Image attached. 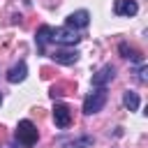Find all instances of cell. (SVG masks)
<instances>
[{
    "label": "cell",
    "mask_w": 148,
    "mask_h": 148,
    "mask_svg": "<svg viewBox=\"0 0 148 148\" xmlns=\"http://www.w3.org/2000/svg\"><path fill=\"white\" fill-rule=\"evenodd\" d=\"M95 139L90 134H81L76 139H69V141H62V148H92Z\"/></svg>",
    "instance_id": "cell-10"
},
{
    "label": "cell",
    "mask_w": 148,
    "mask_h": 148,
    "mask_svg": "<svg viewBox=\"0 0 148 148\" xmlns=\"http://www.w3.org/2000/svg\"><path fill=\"white\" fill-rule=\"evenodd\" d=\"M0 104H2V92H0Z\"/></svg>",
    "instance_id": "cell-15"
},
{
    "label": "cell",
    "mask_w": 148,
    "mask_h": 148,
    "mask_svg": "<svg viewBox=\"0 0 148 148\" xmlns=\"http://www.w3.org/2000/svg\"><path fill=\"white\" fill-rule=\"evenodd\" d=\"M51 42L53 44H60V46H74L81 42L79 32L74 28H51Z\"/></svg>",
    "instance_id": "cell-3"
},
{
    "label": "cell",
    "mask_w": 148,
    "mask_h": 148,
    "mask_svg": "<svg viewBox=\"0 0 148 148\" xmlns=\"http://www.w3.org/2000/svg\"><path fill=\"white\" fill-rule=\"evenodd\" d=\"M88 23H90V14H88V9H76V12H72V14L67 16V28L83 30V28H88Z\"/></svg>",
    "instance_id": "cell-7"
},
{
    "label": "cell",
    "mask_w": 148,
    "mask_h": 148,
    "mask_svg": "<svg viewBox=\"0 0 148 148\" xmlns=\"http://www.w3.org/2000/svg\"><path fill=\"white\" fill-rule=\"evenodd\" d=\"M14 136H16V141H18L21 146L30 148V146H35V143H37V139H39V132H37L35 123L25 118V120H18V125H16V132H14Z\"/></svg>",
    "instance_id": "cell-2"
},
{
    "label": "cell",
    "mask_w": 148,
    "mask_h": 148,
    "mask_svg": "<svg viewBox=\"0 0 148 148\" xmlns=\"http://www.w3.org/2000/svg\"><path fill=\"white\" fill-rule=\"evenodd\" d=\"M106 99H109L106 88H92V90L86 95V99H83V113H86V116H92V113L102 111L104 104H106Z\"/></svg>",
    "instance_id": "cell-1"
},
{
    "label": "cell",
    "mask_w": 148,
    "mask_h": 148,
    "mask_svg": "<svg viewBox=\"0 0 148 148\" xmlns=\"http://www.w3.org/2000/svg\"><path fill=\"white\" fill-rule=\"evenodd\" d=\"M2 148H14V146H2Z\"/></svg>",
    "instance_id": "cell-14"
},
{
    "label": "cell",
    "mask_w": 148,
    "mask_h": 148,
    "mask_svg": "<svg viewBox=\"0 0 148 148\" xmlns=\"http://www.w3.org/2000/svg\"><path fill=\"white\" fill-rule=\"evenodd\" d=\"M25 76H28V65H25L23 60H21V62H16V65L7 72V81H9V83H21Z\"/></svg>",
    "instance_id": "cell-9"
},
{
    "label": "cell",
    "mask_w": 148,
    "mask_h": 148,
    "mask_svg": "<svg viewBox=\"0 0 148 148\" xmlns=\"http://www.w3.org/2000/svg\"><path fill=\"white\" fill-rule=\"evenodd\" d=\"M146 72H148V69H146V65H141V67H139V81H146V79H148V76H146Z\"/></svg>",
    "instance_id": "cell-13"
},
{
    "label": "cell",
    "mask_w": 148,
    "mask_h": 148,
    "mask_svg": "<svg viewBox=\"0 0 148 148\" xmlns=\"http://www.w3.org/2000/svg\"><path fill=\"white\" fill-rule=\"evenodd\" d=\"M79 51L76 49H56L53 53H51V58H53V62H58V65H74L76 60H79Z\"/></svg>",
    "instance_id": "cell-6"
},
{
    "label": "cell",
    "mask_w": 148,
    "mask_h": 148,
    "mask_svg": "<svg viewBox=\"0 0 148 148\" xmlns=\"http://www.w3.org/2000/svg\"><path fill=\"white\" fill-rule=\"evenodd\" d=\"M35 39H37V49H39V51H44V49H46V44L51 42V25H39V30H37Z\"/></svg>",
    "instance_id": "cell-11"
},
{
    "label": "cell",
    "mask_w": 148,
    "mask_h": 148,
    "mask_svg": "<svg viewBox=\"0 0 148 148\" xmlns=\"http://www.w3.org/2000/svg\"><path fill=\"white\" fill-rule=\"evenodd\" d=\"M123 104H125L130 111H136V109H139V104H141L139 92H134V90H125V92H123Z\"/></svg>",
    "instance_id": "cell-12"
},
{
    "label": "cell",
    "mask_w": 148,
    "mask_h": 148,
    "mask_svg": "<svg viewBox=\"0 0 148 148\" xmlns=\"http://www.w3.org/2000/svg\"><path fill=\"white\" fill-rule=\"evenodd\" d=\"M116 76V67L113 65H104L92 74V88H106Z\"/></svg>",
    "instance_id": "cell-4"
},
{
    "label": "cell",
    "mask_w": 148,
    "mask_h": 148,
    "mask_svg": "<svg viewBox=\"0 0 148 148\" xmlns=\"http://www.w3.org/2000/svg\"><path fill=\"white\" fill-rule=\"evenodd\" d=\"M53 123H56V127H60V130L69 127V125H72V109H69L67 104H56V106H53Z\"/></svg>",
    "instance_id": "cell-5"
},
{
    "label": "cell",
    "mask_w": 148,
    "mask_h": 148,
    "mask_svg": "<svg viewBox=\"0 0 148 148\" xmlns=\"http://www.w3.org/2000/svg\"><path fill=\"white\" fill-rule=\"evenodd\" d=\"M113 12H116L118 16L130 18V16H134V14L139 12V5H136V0H116V2H113Z\"/></svg>",
    "instance_id": "cell-8"
}]
</instances>
